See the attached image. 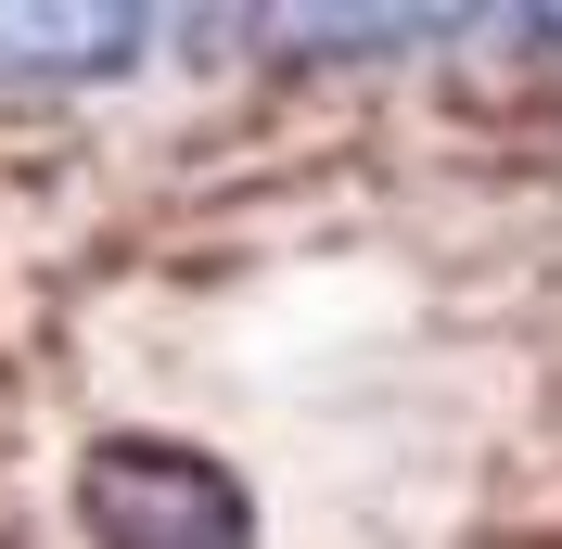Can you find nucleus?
Listing matches in <instances>:
<instances>
[{
  "label": "nucleus",
  "mask_w": 562,
  "mask_h": 549,
  "mask_svg": "<svg viewBox=\"0 0 562 549\" xmlns=\"http://www.w3.org/2000/svg\"><path fill=\"white\" fill-rule=\"evenodd\" d=\"M77 537L90 549H256V498L231 460L179 435H103L77 460Z\"/></svg>",
  "instance_id": "obj_1"
},
{
  "label": "nucleus",
  "mask_w": 562,
  "mask_h": 549,
  "mask_svg": "<svg viewBox=\"0 0 562 549\" xmlns=\"http://www.w3.org/2000/svg\"><path fill=\"white\" fill-rule=\"evenodd\" d=\"M154 13H0V77H115Z\"/></svg>",
  "instance_id": "obj_2"
}]
</instances>
